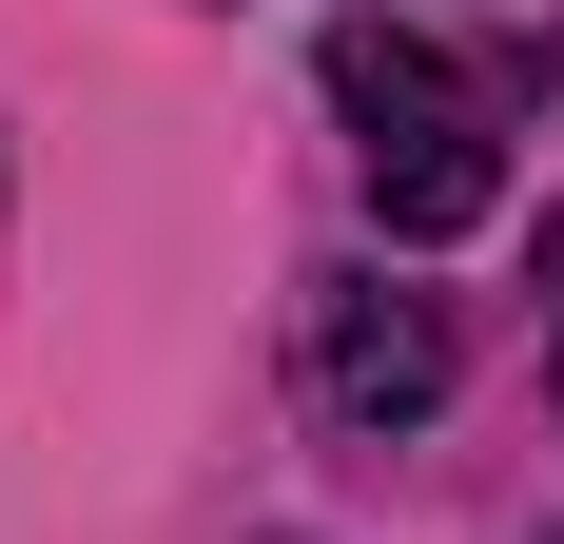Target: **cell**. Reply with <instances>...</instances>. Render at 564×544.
Returning a JSON list of instances; mask_svg holds the SVG:
<instances>
[{
	"instance_id": "6da1fadb",
	"label": "cell",
	"mask_w": 564,
	"mask_h": 544,
	"mask_svg": "<svg viewBox=\"0 0 564 544\" xmlns=\"http://www.w3.org/2000/svg\"><path fill=\"white\" fill-rule=\"evenodd\" d=\"M332 117H350L370 215H390L409 253H448V233L507 215V117H487V78H467V58L409 40V20H332Z\"/></svg>"
},
{
	"instance_id": "7a4b0ae2",
	"label": "cell",
	"mask_w": 564,
	"mask_h": 544,
	"mask_svg": "<svg viewBox=\"0 0 564 544\" xmlns=\"http://www.w3.org/2000/svg\"><path fill=\"white\" fill-rule=\"evenodd\" d=\"M312 409L332 428H429L448 409V312L390 292V272H332L312 292Z\"/></svg>"
},
{
	"instance_id": "3957f363",
	"label": "cell",
	"mask_w": 564,
	"mask_h": 544,
	"mask_svg": "<svg viewBox=\"0 0 564 544\" xmlns=\"http://www.w3.org/2000/svg\"><path fill=\"white\" fill-rule=\"evenodd\" d=\"M545 272H564V215H545Z\"/></svg>"
}]
</instances>
